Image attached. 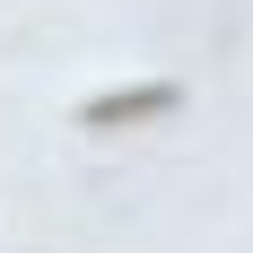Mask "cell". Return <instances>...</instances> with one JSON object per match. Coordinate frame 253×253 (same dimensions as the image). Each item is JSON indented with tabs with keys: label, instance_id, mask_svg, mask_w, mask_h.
Wrapping results in <instances>:
<instances>
[{
	"label": "cell",
	"instance_id": "6da1fadb",
	"mask_svg": "<svg viewBox=\"0 0 253 253\" xmlns=\"http://www.w3.org/2000/svg\"><path fill=\"white\" fill-rule=\"evenodd\" d=\"M183 87L175 79H131V87H114V96H87L79 105V123L87 131H114V123H149V114H175Z\"/></svg>",
	"mask_w": 253,
	"mask_h": 253
}]
</instances>
